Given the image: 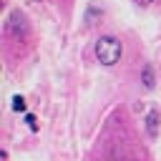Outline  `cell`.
Returning <instances> with one entry per match:
<instances>
[{
  "label": "cell",
  "instance_id": "8992f818",
  "mask_svg": "<svg viewBox=\"0 0 161 161\" xmlns=\"http://www.w3.org/2000/svg\"><path fill=\"white\" fill-rule=\"evenodd\" d=\"M13 111H15V113H23V111H25V98H23V96H15V98H13Z\"/></svg>",
  "mask_w": 161,
  "mask_h": 161
},
{
  "label": "cell",
  "instance_id": "ba28073f",
  "mask_svg": "<svg viewBox=\"0 0 161 161\" xmlns=\"http://www.w3.org/2000/svg\"><path fill=\"white\" fill-rule=\"evenodd\" d=\"M136 3H138V5H141V8H146V5H151V3H153V0H136Z\"/></svg>",
  "mask_w": 161,
  "mask_h": 161
},
{
  "label": "cell",
  "instance_id": "7a4b0ae2",
  "mask_svg": "<svg viewBox=\"0 0 161 161\" xmlns=\"http://www.w3.org/2000/svg\"><path fill=\"white\" fill-rule=\"evenodd\" d=\"M8 30H10V35L15 40H28L30 38V23L20 10H13L8 15Z\"/></svg>",
  "mask_w": 161,
  "mask_h": 161
},
{
  "label": "cell",
  "instance_id": "6da1fadb",
  "mask_svg": "<svg viewBox=\"0 0 161 161\" xmlns=\"http://www.w3.org/2000/svg\"><path fill=\"white\" fill-rule=\"evenodd\" d=\"M121 50H123L121 40L113 38V35H103L96 43V58H98L101 65H116L118 58H121Z\"/></svg>",
  "mask_w": 161,
  "mask_h": 161
},
{
  "label": "cell",
  "instance_id": "52a82bcc",
  "mask_svg": "<svg viewBox=\"0 0 161 161\" xmlns=\"http://www.w3.org/2000/svg\"><path fill=\"white\" fill-rule=\"evenodd\" d=\"M25 123H28V128H30V131H38V121H35V116H33V113H28V116H25Z\"/></svg>",
  "mask_w": 161,
  "mask_h": 161
},
{
  "label": "cell",
  "instance_id": "3957f363",
  "mask_svg": "<svg viewBox=\"0 0 161 161\" xmlns=\"http://www.w3.org/2000/svg\"><path fill=\"white\" fill-rule=\"evenodd\" d=\"M158 121H161V116H158L156 111H151V113L146 116V133H148L151 138H156V133H158Z\"/></svg>",
  "mask_w": 161,
  "mask_h": 161
},
{
  "label": "cell",
  "instance_id": "5b68a950",
  "mask_svg": "<svg viewBox=\"0 0 161 161\" xmlns=\"http://www.w3.org/2000/svg\"><path fill=\"white\" fill-rule=\"evenodd\" d=\"M143 86H146V88H153V68H151L148 63L143 65Z\"/></svg>",
  "mask_w": 161,
  "mask_h": 161
},
{
  "label": "cell",
  "instance_id": "277c9868",
  "mask_svg": "<svg viewBox=\"0 0 161 161\" xmlns=\"http://www.w3.org/2000/svg\"><path fill=\"white\" fill-rule=\"evenodd\" d=\"M103 15V10L101 8H96V5H91L88 8V13H86V20H88V25H93V23H98V18Z\"/></svg>",
  "mask_w": 161,
  "mask_h": 161
}]
</instances>
